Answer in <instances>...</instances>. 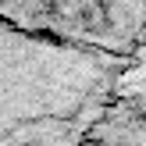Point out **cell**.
<instances>
[{
    "instance_id": "obj_1",
    "label": "cell",
    "mask_w": 146,
    "mask_h": 146,
    "mask_svg": "<svg viewBox=\"0 0 146 146\" xmlns=\"http://www.w3.org/2000/svg\"><path fill=\"white\" fill-rule=\"evenodd\" d=\"M139 57L78 46L0 18V146H82Z\"/></svg>"
},
{
    "instance_id": "obj_2",
    "label": "cell",
    "mask_w": 146,
    "mask_h": 146,
    "mask_svg": "<svg viewBox=\"0 0 146 146\" xmlns=\"http://www.w3.org/2000/svg\"><path fill=\"white\" fill-rule=\"evenodd\" d=\"M0 18L107 54H143V0H0Z\"/></svg>"
},
{
    "instance_id": "obj_3",
    "label": "cell",
    "mask_w": 146,
    "mask_h": 146,
    "mask_svg": "<svg viewBox=\"0 0 146 146\" xmlns=\"http://www.w3.org/2000/svg\"><path fill=\"white\" fill-rule=\"evenodd\" d=\"M143 57L121 75L118 89L89 125L82 146H143Z\"/></svg>"
}]
</instances>
